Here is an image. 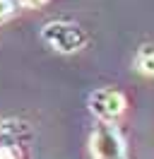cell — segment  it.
<instances>
[{
    "instance_id": "6da1fadb",
    "label": "cell",
    "mask_w": 154,
    "mask_h": 159,
    "mask_svg": "<svg viewBox=\"0 0 154 159\" xmlns=\"http://www.w3.org/2000/svg\"><path fill=\"white\" fill-rule=\"evenodd\" d=\"M43 39L56 51L72 53L84 43V31L79 27H75V24H67V22H53L43 29Z\"/></svg>"
},
{
    "instance_id": "7a4b0ae2",
    "label": "cell",
    "mask_w": 154,
    "mask_h": 159,
    "mask_svg": "<svg viewBox=\"0 0 154 159\" xmlns=\"http://www.w3.org/2000/svg\"><path fill=\"white\" fill-rule=\"evenodd\" d=\"M92 109L96 111V113H101V116H113V113H118V111L123 109V99L116 94V92H96L94 97H92Z\"/></svg>"
},
{
    "instance_id": "3957f363",
    "label": "cell",
    "mask_w": 154,
    "mask_h": 159,
    "mask_svg": "<svg viewBox=\"0 0 154 159\" xmlns=\"http://www.w3.org/2000/svg\"><path fill=\"white\" fill-rule=\"evenodd\" d=\"M17 12V0H0V22H5Z\"/></svg>"
},
{
    "instance_id": "277c9868",
    "label": "cell",
    "mask_w": 154,
    "mask_h": 159,
    "mask_svg": "<svg viewBox=\"0 0 154 159\" xmlns=\"http://www.w3.org/2000/svg\"><path fill=\"white\" fill-rule=\"evenodd\" d=\"M27 5H41V2H46V0H24Z\"/></svg>"
}]
</instances>
